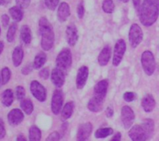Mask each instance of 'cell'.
<instances>
[{
	"label": "cell",
	"mask_w": 159,
	"mask_h": 141,
	"mask_svg": "<svg viewBox=\"0 0 159 141\" xmlns=\"http://www.w3.org/2000/svg\"><path fill=\"white\" fill-rule=\"evenodd\" d=\"M135 119V115L131 108L124 106L121 109V121L125 129H130Z\"/></svg>",
	"instance_id": "8"
},
{
	"label": "cell",
	"mask_w": 159,
	"mask_h": 141,
	"mask_svg": "<svg viewBox=\"0 0 159 141\" xmlns=\"http://www.w3.org/2000/svg\"><path fill=\"white\" fill-rule=\"evenodd\" d=\"M141 65L144 73L148 76H152L155 70V59L153 53L150 51H145L141 56Z\"/></svg>",
	"instance_id": "4"
},
{
	"label": "cell",
	"mask_w": 159,
	"mask_h": 141,
	"mask_svg": "<svg viewBox=\"0 0 159 141\" xmlns=\"http://www.w3.org/2000/svg\"><path fill=\"white\" fill-rule=\"evenodd\" d=\"M137 98V95L134 92H126L124 95V99L127 102H131Z\"/></svg>",
	"instance_id": "37"
},
{
	"label": "cell",
	"mask_w": 159,
	"mask_h": 141,
	"mask_svg": "<svg viewBox=\"0 0 159 141\" xmlns=\"http://www.w3.org/2000/svg\"><path fill=\"white\" fill-rule=\"evenodd\" d=\"M39 76L43 80H48L50 76V70L48 68H43L39 73Z\"/></svg>",
	"instance_id": "40"
},
{
	"label": "cell",
	"mask_w": 159,
	"mask_h": 141,
	"mask_svg": "<svg viewBox=\"0 0 159 141\" xmlns=\"http://www.w3.org/2000/svg\"><path fill=\"white\" fill-rule=\"evenodd\" d=\"M45 5L51 10H54L59 3V0H44Z\"/></svg>",
	"instance_id": "35"
},
{
	"label": "cell",
	"mask_w": 159,
	"mask_h": 141,
	"mask_svg": "<svg viewBox=\"0 0 159 141\" xmlns=\"http://www.w3.org/2000/svg\"><path fill=\"white\" fill-rule=\"evenodd\" d=\"M89 76V68L85 66L80 67L78 70L76 76V87L79 90H82L85 87Z\"/></svg>",
	"instance_id": "13"
},
{
	"label": "cell",
	"mask_w": 159,
	"mask_h": 141,
	"mask_svg": "<svg viewBox=\"0 0 159 141\" xmlns=\"http://www.w3.org/2000/svg\"><path fill=\"white\" fill-rule=\"evenodd\" d=\"M142 128L145 132L146 136L148 137V140L152 138L153 136L154 131H155V123L152 119H146L144 120L142 123Z\"/></svg>",
	"instance_id": "22"
},
{
	"label": "cell",
	"mask_w": 159,
	"mask_h": 141,
	"mask_svg": "<svg viewBox=\"0 0 159 141\" xmlns=\"http://www.w3.org/2000/svg\"><path fill=\"white\" fill-rule=\"evenodd\" d=\"M39 31L41 36L42 48L44 51H49L54 46V33L52 25L46 17H41L39 20Z\"/></svg>",
	"instance_id": "2"
},
{
	"label": "cell",
	"mask_w": 159,
	"mask_h": 141,
	"mask_svg": "<svg viewBox=\"0 0 159 141\" xmlns=\"http://www.w3.org/2000/svg\"><path fill=\"white\" fill-rule=\"evenodd\" d=\"M30 91L33 96L40 102L45 101L47 98V91L45 87L37 80H33L30 84Z\"/></svg>",
	"instance_id": "7"
},
{
	"label": "cell",
	"mask_w": 159,
	"mask_h": 141,
	"mask_svg": "<svg viewBox=\"0 0 159 141\" xmlns=\"http://www.w3.org/2000/svg\"><path fill=\"white\" fill-rule=\"evenodd\" d=\"M23 56H24V54H23V50L22 48V47H16L12 55V63H13L14 66L18 67L21 65L22 62H23Z\"/></svg>",
	"instance_id": "21"
},
{
	"label": "cell",
	"mask_w": 159,
	"mask_h": 141,
	"mask_svg": "<svg viewBox=\"0 0 159 141\" xmlns=\"http://www.w3.org/2000/svg\"><path fill=\"white\" fill-rule=\"evenodd\" d=\"M141 0H133L134 6V8L138 12L139 11L140 7H141Z\"/></svg>",
	"instance_id": "45"
},
{
	"label": "cell",
	"mask_w": 159,
	"mask_h": 141,
	"mask_svg": "<svg viewBox=\"0 0 159 141\" xmlns=\"http://www.w3.org/2000/svg\"><path fill=\"white\" fill-rule=\"evenodd\" d=\"M108 84L107 80H102L97 83L94 87V95L93 96L97 97L101 99H105L107 89H108Z\"/></svg>",
	"instance_id": "16"
},
{
	"label": "cell",
	"mask_w": 159,
	"mask_h": 141,
	"mask_svg": "<svg viewBox=\"0 0 159 141\" xmlns=\"http://www.w3.org/2000/svg\"><path fill=\"white\" fill-rule=\"evenodd\" d=\"M63 92L61 90H55L51 100V111L55 115H58L63 105Z\"/></svg>",
	"instance_id": "9"
},
{
	"label": "cell",
	"mask_w": 159,
	"mask_h": 141,
	"mask_svg": "<svg viewBox=\"0 0 159 141\" xmlns=\"http://www.w3.org/2000/svg\"><path fill=\"white\" fill-rule=\"evenodd\" d=\"M2 85V78H1V73H0V87H1Z\"/></svg>",
	"instance_id": "51"
},
{
	"label": "cell",
	"mask_w": 159,
	"mask_h": 141,
	"mask_svg": "<svg viewBox=\"0 0 159 141\" xmlns=\"http://www.w3.org/2000/svg\"><path fill=\"white\" fill-rule=\"evenodd\" d=\"M20 107L26 115H30L34 111V105L30 99L22 100L20 102Z\"/></svg>",
	"instance_id": "29"
},
{
	"label": "cell",
	"mask_w": 159,
	"mask_h": 141,
	"mask_svg": "<svg viewBox=\"0 0 159 141\" xmlns=\"http://www.w3.org/2000/svg\"><path fill=\"white\" fill-rule=\"evenodd\" d=\"M126 48H127V46H126V42L124 41V40L123 39L118 40L115 45L114 52H113V65L114 66H118L120 65L125 54Z\"/></svg>",
	"instance_id": "6"
},
{
	"label": "cell",
	"mask_w": 159,
	"mask_h": 141,
	"mask_svg": "<svg viewBox=\"0 0 159 141\" xmlns=\"http://www.w3.org/2000/svg\"><path fill=\"white\" fill-rule=\"evenodd\" d=\"M120 1L123 2H124V3H127V2H128L129 0H120Z\"/></svg>",
	"instance_id": "50"
},
{
	"label": "cell",
	"mask_w": 159,
	"mask_h": 141,
	"mask_svg": "<svg viewBox=\"0 0 159 141\" xmlns=\"http://www.w3.org/2000/svg\"><path fill=\"white\" fill-rule=\"evenodd\" d=\"M11 77V71L8 67H4L1 71V78H2V84L6 85L9 81Z\"/></svg>",
	"instance_id": "33"
},
{
	"label": "cell",
	"mask_w": 159,
	"mask_h": 141,
	"mask_svg": "<svg viewBox=\"0 0 159 141\" xmlns=\"http://www.w3.org/2000/svg\"><path fill=\"white\" fill-rule=\"evenodd\" d=\"M3 49H4V43L2 41H0V55L2 52Z\"/></svg>",
	"instance_id": "48"
},
{
	"label": "cell",
	"mask_w": 159,
	"mask_h": 141,
	"mask_svg": "<svg viewBox=\"0 0 159 141\" xmlns=\"http://www.w3.org/2000/svg\"><path fill=\"white\" fill-rule=\"evenodd\" d=\"M9 14L12 17V20H15L16 22H20L23 20V12L22 9H20V7H18L17 6H12L10 9H9Z\"/></svg>",
	"instance_id": "26"
},
{
	"label": "cell",
	"mask_w": 159,
	"mask_h": 141,
	"mask_svg": "<svg viewBox=\"0 0 159 141\" xmlns=\"http://www.w3.org/2000/svg\"><path fill=\"white\" fill-rule=\"evenodd\" d=\"M113 134V129L111 128H100L95 133V137L97 139H103Z\"/></svg>",
	"instance_id": "30"
},
{
	"label": "cell",
	"mask_w": 159,
	"mask_h": 141,
	"mask_svg": "<svg viewBox=\"0 0 159 141\" xmlns=\"http://www.w3.org/2000/svg\"><path fill=\"white\" fill-rule=\"evenodd\" d=\"M25 95H26V91H25L24 87H23L22 86H18L16 88V98L20 101L24 99Z\"/></svg>",
	"instance_id": "34"
},
{
	"label": "cell",
	"mask_w": 159,
	"mask_h": 141,
	"mask_svg": "<svg viewBox=\"0 0 159 141\" xmlns=\"http://www.w3.org/2000/svg\"><path fill=\"white\" fill-rule=\"evenodd\" d=\"M17 25L16 23H12V24L9 26V29H8L7 34H6V39H7L8 42H12L15 38L16 32Z\"/></svg>",
	"instance_id": "31"
},
{
	"label": "cell",
	"mask_w": 159,
	"mask_h": 141,
	"mask_svg": "<svg viewBox=\"0 0 159 141\" xmlns=\"http://www.w3.org/2000/svg\"><path fill=\"white\" fill-rule=\"evenodd\" d=\"M41 139V132L37 126H32L29 130L30 141H40Z\"/></svg>",
	"instance_id": "28"
},
{
	"label": "cell",
	"mask_w": 159,
	"mask_h": 141,
	"mask_svg": "<svg viewBox=\"0 0 159 141\" xmlns=\"http://www.w3.org/2000/svg\"><path fill=\"white\" fill-rule=\"evenodd\" d=\"M121 140V134L120 133H117L113 136V138L111 139L110 141H120Z\"/></svg>",
	"instance_id": "46"
},
{
	"label": "cell",
	"mask_w": 159,
	"mask_h": 141,
	"mask_svg": "<svg viewBox=\"0 0 159 141\" xmlns=\"http://www.w3.org/2000/svg\"><path fill=\"white\" fill-rule=\"evenodd\" d=\"M66 39L67 42L70 46H75L79 39L77 27L75 24H69L66 28Z\"/></svg>",
	"instance_id": "15"
},
{
	"label": "cell",
	"mask_w": 159,
	"mask_h": 141,
	"mask_svg": "<svg viewBox=\"0 0 159 141\" xmlns=\"http://www.w3.org/2000/svg\"><path fill=\"white\" fill-rule=\"evenodd\" d=\"M6 3V0H0V6H2Z\"/></svg>",
	"instance_id": "49"
},
{
	"label": "cell",
	"mask_w": 159,
	"mask_h": 141,
	"mask_svg": "<svg viewBox=\"0 0 159 141\" xmlns=\"http://www.w3.org/2000/svg\"><path fill=\"white\" fill-rule=\"evenodd\" d=\"M67 73L58 68H54L51 72V81L57 87L60 88L64 85Z\"/></svg>",
	"instance_id": "12"
},
{
	"label": "cell",
	"mask_w": 159,
	"mask_h": 141,
	"mask_svg": "<svg viewBox=\"0 0 159 141\" xmlns=\"http://www.w3.org/2000/svg\"><path fill=\"white\" fill-rule=\"evenodd\" d=\"M103 99L93 96L88 103L89 110L93 112H101L103 109Z\"/></svg>",
	"instance_id": "17"
},
{
	"label": "cell",
	"mask_w": 159,
	"mask_h": 141,
	"mask_svg": "<svg viewBox=\"0 0 159 141\" xmlns=\"http://www.w3.org/2000/svg\"><path fill=\"white\" fill-rule=\"evenodd\" d=\"M113 113H114V112H113V109L112 108L108 107L106 109V115H107V116L108 118H110V117L113 116Z\"/></svg>",
	"instance_id": "44"
},
{
	"label": "cell",
	"mask_w": 159,
	"mask_h": 141,
	"mask_svg": "<svg viewBox=\"0 0 159 141\" xmlns=\"http://www.w3.org/2000/svg\"><path fill=\"white\" fill-rule=\"evenodd\" d=\"M0 34H1V28H0Z\"/></svg>",
	"instance_id": "52"
},
{
	"label": "cell",
	"mask_w": 159,
	"mask_h": 141,
	"mask_svg": "<svg viewBox=\"0 0 159 141\" xmlns=\"http://www.w3.org/2000/svg\"><path fill=\"white\" fill-rule=\"evenodd\" d=\"M31 0H16V2L18 7L20 9H26L30 4Z\"/></svg>",
	"instance_id": "36"
},
{
	"label": "cell",
	"mask_w": 159,
	"mask_h": 141,
	"mask_svg": "<svg viewBox=\"0 0 159 141\" xmlns=\"http://www.w3.org/2000/svg\"><path fill=\"white\" fill-rule=\"evenodd\" d=\"M60 134L57 132H53L47 137L46 141H60Z\"/></svg>",
	"instance_id": "38"
},
{
	"label": "cell",
	"mask_w": 159,
	"mask_h": 141,
	"mask_svg": "<svg viewBox=\"0 0 159 141\" xmlns=\"http://www.w3.org/2000/svg\"><path fill=\"white\" fill-rule=\"evenodd\" d=\"M16 141H26V138H25L24 136L22 135V134H20V135H19L18 137H17Z\"/></svg>",
	"instance_id": "47"
},
{
	"label": "cell",
	"mask_w": 159,
	"mask_h": 141,
	"mask_svg": "<svg viewBox=\"0 0 159 141\" xmlns=\"http://www.w3.org/2000/svg\"><path fill=\"white\" fill-rule=\"evenodd\" d=\"M129 137L132 141H147L148 137L142 126L137 125L129 131Z\"/></svg>",
	"instance_id": "11"
},
{
	"label": "cell",
	"mask_w": 159,
	"mask_h": 141,
	"mask_svg": "<svg viewBox=\"0 0 159 141\" xmlns=\"http://www.w3.org/2000/svg\"><path fill=\"white\" fill-rule=\"evenodd\" d=\"M155 100L152 95H147L141 101V106L146 112H151L155 107Z\"/></svg>",
	"instance_id": "20"
},
{
	"label": "cell",
	"mask_w": 159,
	"mask_h": 141,
	"mask_svg": "<svg viewBox=\"0 0 159 141\" xmlns=\"http://www.w3.org/2000/svg\"><path fill=\"white\" fill-rule=\"evenodd\" d=\"M139 19L144 26L150 27L158 20L159 0H144L139 11Z\"/></svg>",
	"instance_id": "1"
},
{
	"label": "cell",
	"mask_w": 159,
	"mask_h": 141,
	"mask_svg": "<svg viewBox=\"0 0 159 141\" xmlns=\"http://www.w3.org/2000/svg\"><path fill=\"white\" fill-rule=\"evenodd\" d=\"M72 63V56L69 48L62 49L56 59V67L67 73Z\"/></svg>",
	"instance_id": "3"
},
{
	"label": "cell",
	"mask_w": 159,
	"mask_h": 141,
	"mask_svg": "<svg viewBox=\"0 0 159 141\" xmlns=\"http://www.w3.org/2000/svg\"><path fill=\"white\" fill-rule=\"evenodd\" d=\"M8 121L11 126H17L23 122L24 115L20 109H15L11 110L8 114Z\"/></svg>",
	"instance_id": "14"
},
{
	"label": "cell",
	"mask_w": 159,
	"mask_h": 141,
	"mask_svg": "<svg viewBox=\"0 0 159 141\" xmlns=\"http://www.w3.org/2000/svg\"><path fill=\"white\" fill-rule=\"evenodd\" d=\"M110 56H111V48L110 46H105L98 56V62L99 65L101 66H107L110 61Z\"/></svg>",
	"instance_id": "19"
},
{
	"label": "cell",
	"mask_w": 159,
	"mask_h": 141,
	"mask_svg": "<svg viewBox=\"0 0 159 141\" xmlns=\"http://www.w3.org/2000/svg\"><path fill=\"white\" fill-rule=\"evenodd\" d=\"M71 12H70L69 5L65 2H63L59 6L57 9V18L60 22H65L69 17Z\"/></svg>",
	"instance_id": "18"
},
{
	"label": "cell",
	"mask_w": 159,
	"mask_h": 141,
	"mask_svg": "<svg viewBox=\"0 0 159 141\" xmlns=\"http://www.w3.org/2000/svg\"><path fill=\"white\" fill-rule=\"evenodd\" d=\"M34 63H29L26 66H25L23 69H22V73L23 75H28L29 73H30L32 72V70H34Z\"/></svg>",
	"instance_id": "39"
},
{
	"label": "cell",
	"mask_w": 159,
	"mask_h": 141,
	"mask_svg": "<svg viewBox=\"0 0 159 141\" xmlns=\"http://www.w3.org/2000/svg\"><path fill=\"white\" fill-rule=\"evenodd\" d=\"M74 103L72 101H69V102L65 104V107L63 108V109L61 111L62 121H65V120L68 119L71 116V115L73 113V110H74Z\"/></svg>",
	"instance_id": "25"
},
{
	"label": "cell",
	"mask_w": 159,
	"mask_h": 141,
	"mask_svg": "<svg viewBox=\"0 0 159 141\" xmlns=\"http://www.w3.org/2000/svg\"><path fill=\"white\" fill-rule=\"evenodd\" d=\"M77 13H78V17L79 19H82L84 17V14H85V8H84L83 3L81 2L78 5L77 7Z\"/></svg>",
	"instance_id": "41"
},
{
	"label": "cell",
	"mask_w": 159,
	"mask_h": 141,
	"mask_svg": "<svg viewBox=\"0 0 159 141\" xmlns=\"http://www.w3.org/2000/svg\"><path fill=\"white\" fill-rule=\"evenodd\" d=\"M93 132V125L90 123H83L79 126L77 133L78 141H89Z\"/></svg>",
	"instance_id": "10"
},
{
	"label": "cell",
	"mask_w": 159,
	"mask_h": 141,
	"mask_svg": "<svg viewBox=\"0 0 159 141\" xmlns=\"http://www.w3.org/2000/svg\"><path fill=\"white\" fill-rule=\"evenodd\" d=\"M20 37L23 42L26 45H29L32 40V34H31V30L27 25L22 26L20 30Z\"/></svg>",
	"instance_id": "23"
},
{
	"label": "cell",
	"mask_w": 159,
	"mask_h": 141,
	"mask_svg": "<svg viewBox=\"0 0 159 141\" xmlns=\"http://www.w3.org/2000/svg\"><path fill=\"white\" fill-rule=\"evenodd\" d=\"M102 10L107 13H112L115 9V5L113 0H104L102 2Z\"/></svg>",
	"instance_id": "32"
},
{
	"label": "cell",
	"mask_w": 159,
	"mask_h": 141,
	"mask_svg": "<svg viewBox=\"0 0 159 141\" xmlns=\"http://www.w3.org/2000/svg\"><path fill=\"white\" fill-rule=\"evenodd\" d=\"M2 20V27L4 28L7 27L9 23V17L7 14H3L1 17Z\"/></svg>",
	"instance_id": "43"
},
{
	"label": "cell",
	"mask_w": 159,
	"mask_h": 141,
	"mask_svg": "<svg viewBox=\"0 0 159 141\" xmlns=\"http://www.w3.org/2000/svg\"><path fill=\"white\" fill-rule=\"evenodd\" d=\"M47 60V56L44 52H40L35 56L34 61V67L36 70L41 68L45 64Z\"/></svg>",
	"instance_id": "27"
},
{
	"label": "cell",
	"mask_w": 159,
	"mask_h": 141,
	"mask_svg": "<svg viewBox=\"0 0 159 141\" xmlns=\"http://www.w3.org/2000/svg\"><path fill=\"white\" fill-rule=\"evenodd\" d=\"M13 100V92L11 89H6L3 91L2 95V103L3 104V105L6 107H9L12 105Z\"/></svg>",
	"instance_id": "24"
},
{
	"label": "cell",
	"mask_w": 159,
	"mask_h": 141,
	"mask_svg": "<svg viewBox=\"0 0 159 141\" xmlns=\"http://www.w3.org/2000/svg\"><path fill=\"white\" fill-rule=\"evenodd\" d=\"M6 134V128H5V123L2 119H0V140L4 138Z\"/></svg>",
	"instance_id": "42"
},
{
	"label": "cell",
	"mask_w": 159,
	"mask_h": 141,
	"mask_svg": "<svg viewBox=\"0 0 159 141\" xmlns=\"http://www.w3.org/2000/svg\"><path fill=\"white\" fill-rule=\"evenodd\" d=\"M143 40V31L141 27L137 23H133L129 31V42L132 48H137Z\"/></svg>",
	"instance_id": "5"
}]
</instances>
